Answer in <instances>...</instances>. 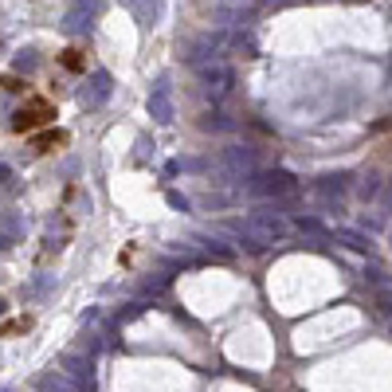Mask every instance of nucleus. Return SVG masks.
Instances as JSON below:
<instances>
[{
    "label": "nucleus",
    "instance_id": "nucleus-1",
    "mask_svg": "<svg viewBox=\"0 0 392 392\" xmlns=\"http://www.w3.org/2000/svg\"><path fill=\"white\" fill-rule=\"evenodd\" d=\"M294 188H298V181H294L286 169H267V173H251V176H247L244 192L255 196V200H279V196H290Z\"/></svg>",
    "mask_w": 392,
    "mask_h": 392
},
{
    "label": "nucleus",
    "instance_id": "nucleus-2",
    "mask_svg": "<svg viewBox=\"0 0 392 392\" xmlns=\"http://www.w3.org/2000/svg\"><path fill=\"white\" fill-rule=\"evenodd\" d=\"M244 227L259 239V244H283L286 235H290V224H286L283 216L274 212V204H263V208H255L251 216L244 220Z\"/></svg>",
    "mask_w": 392,
    "mask_h": 392
},
{
    "label": "nucleus",
    "instance_id": "nucleus-3",
    "mask_svg": "<svg viewBox=\"0 0 392 392\" xmlns=\"http://www.w3.org/2000/svg\"><path fill=\"white\" fill-rule=\"evenodd\" d=\"M255 165H259V153H255L251 146H227L224 153H220V176H227V181H239L244 185L247 176L255 173Z\"/></svg>",
    "mask_w": 392,
    "mask_h": 392
},
{
    "label": "nucleus",
    "instance_id": "nucleus-4",
    "mask_svg": "<svg viewBox=\"0 0 392 392\" xmlns=\"http://www.w3.org/2000/svg\"><path fill=\"white\" fill-rule=\"evenodd\" d=\"M102 0H71V8L63 12V24L59 28L67 31V36H83V31H90V24H94L98 16H102Z\"/></svg>",
    "mask_w": 392,
    "mask_h": 392
},
{
    "label": "nucleus",
    "instance_id": "nucleus-5",
    "mask_svg": "<svg viewBox=\"0 0 392 392\" xmlns=\"http://www.w3.org/2000/svg\"><path fill=\"white\" fill-rule=\"evenodd\" d=\"M196 75H200V83H204V90L212 98H224L232 94L235 87V71L227 67V63H220V59H208V63H196Z\"/></svg>",
    "mask_w": 392,
    "mask_h": 392
},
{
    "label": "nucleus",
    "instance_id": "nucleus-6",
    "mask_svg": "<svg viewBox=\"0 0 392 392\" xmlns=\"http://www.w3.org/2000/svg\"><path fill=\"white\" fill-rule=\"evenodd\" d=\"M349 181H353V173H326V176H318V181H314V192L326 200V208H330V212H342V200H345V188H349Z\"/></svg>",
    "mask_w": 392,
    "mask_h": 392
},
{
    "label": "nucleus",
    "instance_id": "nucleus-7",
    "mask_svg": "<svg viewBox=\"0 0 392 392\" xmlns=\"http://www.w3.org/2000/svg\"><path fill=\"white\" fill-rule=\"evenodd\" d=\"M110 94H114V78H110L106 71H94V75H90L87 83H83V90H78V106L98 110Z\"/></svg>",
    "mask_w": 392,
    "mask_h": 392
},
{
    "label": "nucleus",
    "instance_id": "nucleus-8",
    "mask_svg": "<svg viewBox=\"0 0 392 392\" xmlns=\"http://www.w3.org/2000/svg\"><path fill=\"white\" fill-rule=\"evenodd\" d=\"M59 369L67 372L71 381H75V388H87L94 392V365L87 361V357H75V353H63L59 357Z\"/></svg>",
    "mask_w": 392,
    "mask_h": 392
},
{
    "label": "nucleus",
    "instance_id": "nucleus-9",
    "mask_svg": "<svg viewBox=\"0 0 392 392\" xmlns=\"http://www.w3.org/2000/svg\"><path fill=\"white\" fill-rule=\"evenodd\" d=\"M220 48H224V31H204V36H196L192 43H188V63H208V59L220 55Z\"/></svg>",
    "mask_w": 392,
    "mask_h": 392
},
{
    "label": "nucleus",
    "instance_id": "nucleus-10",
    "mask_svg": "<svg viewBox=\"0 0 392 392\" xmlns=\"http://www.w3.org/2000/svg\"><path fill=\"white\" fill-rule=\"evenodd\" d=\"M149 118H157V122H173V90H169L165 78L149 90Z\"/></svg>",
    "mask_w": 392,
    "mask_h": 392
},
{
    "label": "nucleus",
    "instance_id": "nucleus-11",
    "mask_svg": "<svg viewBox=\"0 0 392 392\" xmlns=\"http://www.w3.org/2000/svg\"><path fill=\"white\" fill-rule=\"evenodd\" d=\"M20 239H24V220H20V212H4L0 216V251L16 247Z\"/></svg>",
    "mask_w": 392,
    "mask_h": 392
},
{
    "label": "nucleus",
    "instance_id": "nucleus-12",
    "mask_svg": "<svg viewBox=\"0 0 392 392\" xmlns=\"http://www.w3.org/2000/svg\"><path fill=\"white\" fill-rule=\"evenodd\" d=\"M36 388L39 392H78L75 384L63 377V372H39V377H36Z\"/></svg>",
    "mask_w": 392,
    "mask_h": 392
},
{
    "label": "nucleus",
    "instance_id": "nucleus-13",
    "mask_svg": "<svg viewBox=\"0 0 392 392\" xmlns=\"http://www.w3.org/2000/svg\"><path fill=\"white\" fill-rule=\"evenodd\" d=\"M333 235H337V244H345L349 251H369V247H372V244H369V235L353 232V227H337Z\"/></svg>",
    "mask_w": 392,
    "mask_h": 392
},
{
    "label": "nucleus",
    "instance_id": "nucleus-14",
    "mask_svg": "<svg viewBox=\"0 0 392 392\" xmlns=\"http://www.w3.org/2000/svg\"><path fill=\"white\" fill-rule=\"evenodd\" d=\"M200 130H208V134H232L235 118H227V114H204V118H200Z\"/></svg>",
    "mask_w": 392,
    "mask_h": 392
},
{
    "label": "nucleus",
    "instance_id": "nucleus-15",
    "mask_svg": "<svg viewBox=\"0 0 392 392\" xmlns=\"http://www.w3.org/2000/svg\"><path fill=\"white\" fill-rule=\"evenodd\" d=\"M384 192V185H381V173H365V181L361 185H357V196H361L365 204H369V200H377V196Z\"/></svg>",
    "mask_w": 392,
    "mask_h": 392
},
{
    "label": "nucleus",
    "instance_id": "nucleus-16",
    "mask_svg": "<svg viewBox=\"0 0 392 392\" xmlns=\"http://www.w3.org/2000/svg\"><path fill=\"white\" fill-rule=\"evenodd\" d=\"M294 227H298V232H306V235H318V239H330V227L322 224V220H314V216H298V220H294Z\"/></svg>",
    "mask_w": 392,
    "mask_h": 392
},
{
    "label": "nucleus",
    "instance_id": "nucleus-17",
    "mask_svg": "<svg viewBox=\"0 0 392 392\" xmlns=\"http://www.w3.org/2000/svg\"><path fill=\"white\" fill-rule=\"evenodd\" d=\"M134 8H137V16H141V24H157V16H161V0H137Z\"/></svg>",
    "mask_w": 392,
    "mask_h": 392
},
{
    "label": "nucleus",
    "instance_id": "nucleus-18",
    "mask_svg": "<svg viewBox=\"0 0 392 392\" xmlns=\"http://www.w3.org/2000/svg\"><path fill=\"white\" fill-rule=\"evenodd\" d=\"M12 67H16V71H36V51H20Z\"/></svg>",
    "mask_w": 392,
    "mask_h": 392
},
{
    "label": "nucleus",
    "instance_id": "nucleus-19",
    "mask_svg": "<svg viewBox=\"0 0 392 392\" xmlns=\"http://www.w3.org/2000/svg\"><path fill=\"white\" fill-rule=\"evenodd\" d=\"M204 251H212L216 259H232V247H224V244H216V239H204Z\"/></svg>",
    "mask_w": 392,
    "mask_h": 392
},
{
    "label": "nucleus",
    "instance_id": "nucleus-20",
    "mask_svg": "<svg viewBox=\"0 0 392 392\" xmlns=\"http://www.w3.org/2000/svg\"><path fill=\"white\" fill-rule=\"evenodd\" d=\"M365 279H369V283H377V286H384V271H381V267H372V271L365 267Z\"/></svg>",
    "mask_w": 392,
    "mask_h": 392
},
{
    "label": "nucleus",
    "instance_id": "nucleus-21",
    "mask_svg": "<svg viewBox=\"0 0 392 392\" xmlns=\"http://www.w3.org/2000/svg\"><path fill=\"white\" fill-rule=\"evenodd\" d=\"M169 204H173V208H181V212H188V200H185L181 192H169Z\"/></svg>",
    "mask_w": 392,
    "mask_h": 392
},
{
    "label": "nucleus",
    "instance_id": "nucleus-22",
    "mask_svg": "<svg viewBox=\"0 0 392 392\" xmlns=\"http://www.w3.org/2000/svg\"><path fill=\"white\" fill-rule=\"evenodd\" d=\"M8 181H12V165H4V161H0V188L8 185Z\"/></svg>",
    "mask_w": 392,
    "mask_h": 392
},
{
    "label": "nucleus",
    "instance_id": "nucleus-23",
    "mask_svg": "<svg viewBox=\"0 0 392 392\" xmlns=\"http://www.w3.org/2000/svg\"><path fill=\"white\" fill-rule=\"evenodd\" d=\"M381 306L392 314V290H388V286H381Z\"/></svg>",
    "mask_w": 392,
    "mask_h": 392
},
{
    "label": "nucleus",
    "instance_id": "nucleus-24",
    "mask_svg": "<svg viewBox=\"0 0 392 392\" xmlns=\"http://www.w3.org/2000/svg\"><path fill=\"white\" fill-rule=\"evenodd\" d=\"M384 204L392 208V181H388V192H384Z\"/></svg>",
    "mask_w": 392,
    "mask_h": 392
},
{
    "label": "nucleus",
    "instance_id": "nucleus-25",
    "mask_svg": "<svg viewBox=\"0 0 392 392\" xmlns=\"http://www.w3.org/2000/svg\"><path fill=\"white\" fill-rule=\"evenodd\" d=\"M4 310H8V302H4V298H0V314H4Z\"/></svg>",
    "mask_w": 392,
    "mask_h": 392
},
{
    "label": "nucleus",
    "instance_id": "nucleus-26",
    "mask_svg": "<svg viewBox=\"0 0 392 392\" xmlns=\"http://www.w3.org/2000/svg\"><path fill=\"white\" fill-rule=\"evenodd\" d=\"M388 244H392V227H388Z\"/></svg>",
    "mask_w": 392,
    "mask_h": 392
}]
</instances>
